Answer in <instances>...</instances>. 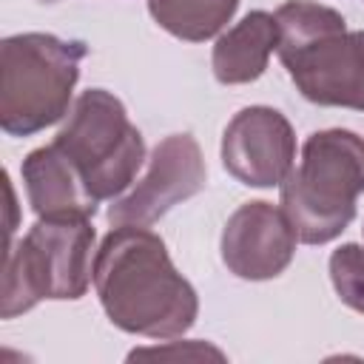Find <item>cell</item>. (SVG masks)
Returning <instances> with one entry per match:
<instances>
[{
    "mask_svg": "<svg viewBox=\"0 0 364 364\" xmlns=\"http://www.w3.org/2000/svg\"><path fill=\"white\" fill-rule=\"evenodd\" d=\"M54 145L97 202L117 199L145 162L142 134L128 119L125 105L105 88H88L74 100Z\"/></svg>",
    "mask_w": 364,
    "mask_h": 364,
    "instance_id": "8992f818",
    "label": "cell"
},
{
    "mask_svg": "<svg viewBox=\"0 0 364 364\" xmlns=\"http://www.w3.org/2000/svg\"><path fill=\"white\" fill-rule=\"evenodd\" d=\"M279 60L304 100L364 111V31L321 3L287 0L276 9Z\"/></svg>",
    "mask_w": 364,
    "mask_h": 364,
    "instance_id": "7a4b0ae2",
    "label": "cell"
},
{
    "mask_svg": "<svg viewBox=\"0 0 364 364\" xmlns=\"http://www.w3.org/2000/svg\"><path fill=\"white\" fill-rule=\"evenodd\" d=\"M364 193V136L327 128L307 136L299 165L282 182V210L304 245L333 242Z\"/></svg>",
    "mask_w": 364,
    "mask_h": 364,
    "instance_id": "3957f363",
    "label": "cell"
},
{
    "mask_svg": "<svg viewBox=\"0 0 364 364\" xmlns=\"http://www.w3.org/2000/svg\"><path fill=\"white\" fill-rule=\"evenodd\" d=\"M205 159L191 134L165 136L151 159L145 176L125 196L108 208L111 225H151L162 219L179 202L196 196L205 188Z\"/></svg>",
    "mask_w": 364,
    "mask_h": 364,
    "instance_id": "52a82bcc",
    "label": "cell"
},
{
    "mask_svg": "<svg viewBox=\"0 0 364 364\" xmlns=\"http://www.w3.org/2000/svg\"><path fill=\"white\" fill-rule=\"evenodd\" d=\"M330 282L347 307H353L355 313H364V247L361 245L350 242L333 250Z\"/></svg>",
    "mask_w": 364,
    "mask_h": 364,
    "instance_id": "4fadbf2b",
    "label": "cell"
},
{
    "mask_svg": "<svg viewBox=\"0 0 364 364\" xmlns=\"http://www.w3.org/2000/svg\"><path fill=\"white\" fill-rule=\"evenodd\" d=\"M43 3H54V0H43Z\"/></svg>",
    "mask_w": 364,
    "mask_h": 364,
    "instance_id": "9a60e30c",
    "label": "cell"
},
{
    "mask_svg": "<svg viewBox=\"0 0 364 364\" xmlns=\"http://www.w3.org/2000/svg\"><path fill=\"white\" fill-rule=\"evenodd\" d=\"M296 230L287 213L270 202L239 205L222 230L225 267L247 282L276 279L287 270L296 253Z\"/></svg>",
    "mask_w": 364,
    "mask_h": 364,
    "instance_id": "9c48e42d",
    "label": "cell"
},
{
    "mask_svg": "<svg viewBox=\"0 0 364 364\" xmlns=\"http://www.w3.org/2000/svg\"><path fill=\"white\" fill-rule=\"evenodd\" d=\"M128 358H131V361H134V358H216V361H222L225 353L216 350V347H210V344H205V341H182V344L173 341V344H168V347L134 350Z\"/></svg>",
    "mask_w": 364,
    "mask_h": 364,
    "instance_id": "5bb4252c",
    "label": "cell"
},
{
    "mask_svg": "<svg viewBox=\"0 0 364 364\" xmlns=\"http://www.w3.org/2000/svg\"><path fill=\"white\" fill-rule=\"evenodd\" d=\"M88 54L82 40L54 34H11L0 46V125L9 136H31L68 114L80 63Z\"/></svg>",
    "mask_w": 364,
    "mask_h": 364,
    "instance_id": "277c9868",
    "label": "cell"
},
{
    "mask_svg": "<svg viewBox=\"0 0 364 364\" xmlns=\"http://www.w3.org/2000/svg\"><path fill=\"white\" fill-rule=\"evenodd\" d=\"M236 9L239 0H148V11L159 28L188 43H202L219 34Z\"/></svg>",
    "mask_w": 364,
    "mask_h": 364,
    "instance_id": "7c38bea8",
    "label": "cell"
},
{
    "mask_svg": "<svg viewBox=\"0 0 364 364\" xmlns=\"http://www.w3.org/2000/svg\"><path fill=\"white\" fill-rule=\"evenodd\" d=\"M273 48H279L276 17L267 11H250L216 40L210 57L213 77L222 85L253 82L264 74Z\"/></svg>",
    "mask_w": 364,
    "mask_h": 364,
    "instance_id": "8fae6325",
    "label": "cell"
},
{
    "mask_svg": "<svg viewBox=\"0 0 364 364\" xmlns=\"http://www.w3.org/2000/svg\"><path fill=\"white\" fill-rule=\"evenodd\" d=\"M94 290L111 324L148 338L188 333L199 313L193 284L145 225H114L94 253Z\"/></svg>",
    "mask_w": 364,
    "mask_h": 364,
    "instance_id": "6da1fadb",
    "label": "cell"
},
{
    "mask_svg": "<svg viewBox=\"0 0 364 364\" xmlns=\"http://www.w3.org/2000/svg\"><path fill=\"white\" fill-rule=\"evenodd\" d=\"M23 185L37 216H94L97 199L85 191L80 173L51 142L23 159Z\"/></svg>",
    "mask_w": 364,
    "mask_h": 364,
    "instance_id": "30bf717a",
    "label": "cell"
},
{
    "mask_svg": "<svg viewBox=\"0 0 364 364\" xmlns=\"http://www.w3.org/2000/svg\"><path fill=\"white\" fill-rule=\"evenodd\" d=\"M91 216H40L3 253V318H14L46 299L74 301L94 276Z\"/></svg>",
    "mask_w": 364,
    "mask_h": 364,
    "instance_id": "5b68a950",
    "label": "cell"
},
{
    "mask_svg": "<svg viewBox=\"0 0 364 364\" xmlns=\"http://www.w3.org/2000/svg\"><path fill=\"white\" fill-rule=\"evenodd\" d=\"M296 134L287 117L267 105L242 108L225 128L222 165L247 188L282 185L293 171Z\"/></svg>",
    "mask_w": 364,
    "mask_h": 364,
    "instance_id": "ba28073f",
    "label": "cell"
}]
</instances>
